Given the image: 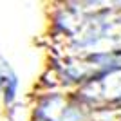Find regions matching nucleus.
<instances>
[{
  "label": "nucleus",
  "mask_w": 121,
  "mask_h": 121,
  "mask_svg": "<svg viewBox=\"0 0 121 121\" xmlns=\"http://www.w3.org/2000/svg\"><path fill=\"white\" fill-rule=\"evenodd\" d=\"M18 91H20V78L9 60L0 51V98L5 108H11L16 103Z\"/></svg>",
  "instance_id": "20e7f679"
},
{
  "label": "nucleus",
  "mask_w": 121,
  "mask_h": 121,
  "mask_svg": "<svg viewBox=\"0 0 121 121\" xmlns=\"http://www.w3.org/2000/svg\"><path fill=\"white\" fill-rule=\"evenodd\" d=\"M116 74H121V49L98 51L80 56H60L52 65V85L74 92Z\"/></svg>",
  "instance_id": "f03ea898"
},
{
  "label": "nucleus",
  "mask_w": 121,
  "mask_h": 121,
  "mask_svg": "<svg viewBox=\"0 0 121 121\" xmlns=\"http://www.w3.org/2000/svg\"><path fill=\"white\" fill-rule=\"evenodd\" d=\"M54 33L67 49L63 56L121 49V2L65 4L54 16Z\"/></svg>",
  "instance_id": "f257e3e1"
},
{
  "label": "nucleus",
  "mask_w": 121,
  "mask_h": 121,
  "mask_svg": "<svg viewBox=\"0 0 121 121\" xmlns=\"http://www.w3.org/2000/svg\"><path fill=\"white\" fill-rule=\"evenodd\" d=\"M31 121H98V116L74 92L52 89L38 96L31 110Z\"/></svg>",
  "instance_id": "7ed1b4c3"
}]
</instances>
